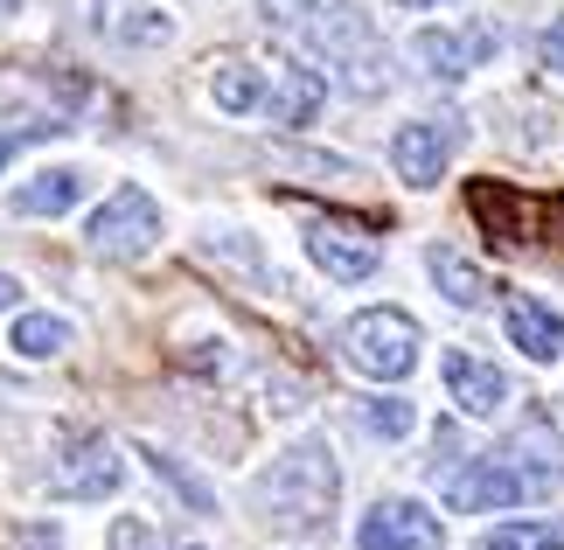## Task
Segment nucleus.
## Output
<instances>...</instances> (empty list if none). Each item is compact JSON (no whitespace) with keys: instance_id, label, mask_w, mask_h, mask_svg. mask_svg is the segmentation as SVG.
<instances>
[{"instance_id":"obj_1","label":"nucleus","mask_w":564,"mask_h":550,"mask_svg":"<svg viewBox=\"0 0 564 550\" xmlns=\"http://www.w3.org/2000/svg\"><path fill=\"white\" fill-rule=\"evenodd\" d=\"M335 495H341V474H335L328 439L286 446L265 467V481H258V502H265L272 522H286V530H321V522L335 516Z\"/></svg>"},{"instance_id":"obj_2","label":"nucleus","mask_w":564,"mask_h":550,"mask_svg":"<svg viewBox=\"0 0 564 550\" xmlns=\"http://www.w3.org/2000/svg\"><path fill=\"white\" fill-rule=\"evenodd\" d=\"M341 356L377 384H404L411 369H419V321H411L404 306H362V314L341 327Z\"/></svg>"},{"instance_id":"obj_3","label":"nucleus","mask_w":564,"mask_h":550,"mask_svg":"<svg viewBox=\"0 0 564 550\" xmlns=\"http://www.w3.org/2000/svg\"><path fill=\"white\" fill-rule=\"evenodd\" d=\"M84 237H91V251L98 258H140V251H154V237H161V209H154V195L147 188H112L105 203L91 209V224H84Z\"/></svg>"},{"instance_id":"obj_4","label":"nucleus","mask_w":564,"mask_h":550,"mask_svg":"<svg viewBox=\"0 0 564 550\" xmlns=\"http://www.w3.org/2000/svg\"><path fill=\"white\" fill-rule=\"evenodd\" d=\"M551 474H523L516 460H467L460 474H446V509L460 516H481V509H509V502H530Z\"/></svg>"},{"instance_id":"obj_5","label":"nucleus","mask_w":564,"mask_h":550,"mask_svg":"<svg viewBox=\"0 0 564 550\" xmlns=\"http://www.w3.org/2000/svg\"><path fill=\"white\" fill-rule=\"evenodd\" d=\"M119 481H126L119 446H112L105 432H84V439H70V446H63L50 488H56L63 502H105V495H119Z\"/></svg>"},{"instance_id":"obj_6","label":"nucleus","mask_w":564,"mask_h":550,"mask_svg":"<svg viewBox=\"0 0 564 550\" xmlns=\"http://www.w3.org/2000/svg\"><path fill=\"white\" fill-rule=\"evenodd\" d=\"M440 543H446V522L432 516L425 502H404V495L377 502V509L356 522V550H440Z\"/></svg>"},{"instance_id":"obj_7","label":"nucleus","mask_w":564,"mask_h":550,"mask_svg":"<svg viewBox=\"0 0 564 550\" xmlns=\"http://www.w3.org/2000/svg\"><path fill=\"white\" fill-rule=\"evenodd\" d=\"M307 258H314L328 279L356 285V279L377 272V237H362V230H349V224H307Z\"/></svg>"},{"instance_id":"obj_8","label":"nucleus","mask_w":564,"mask_h":550,"mask_svg":"<svg viewBox=\"0 0 564 550\" xmlns=\"http://www.w3.org/2000/svg\"><path fill=\"white\" fill-rule=\"evenodd\" d=\"M446 161H453V133H446V126H432V119L398 126V140H390V168H398L411 188H440Z\"/></svg>"},{"instance_id":"obj_9","label":"nucleus","mask_w":564,"mask_h":550,"mask_svg":"<svg viewBox=\"0 0 564 550\" xmlns=\"http://www.w3.org/2000/svg\"><path fill=\"white\" fill-rule=\"evenodd\" d=\"M502 327H509V348H523L530 363L564 356V321H557V306H551V300H536V293H509Z\"/></svg>"},{"instance_id":"obj_10","label":"nucleus","mask_w":564,"mask_h":550,"mask_svg":"<svg viewBox=\"0 0 564 550\" xmlns=\"http://www.w3.org/2000/svg\"><path fill=\"white\" fill-rule=\"evenodd\" d=\"M446 369V390H453V405H460L467 418H495L509 405V377L495 363H481V356H467V348H453V356L440 363Z\"/></svg>"},{"instance_id":"obj_11","label":"nucleus","mask_w":564,"mask_h":550,"mask_svg":"<svg viewBox=\"0 0 564 550\" xmlns=\"http://www.w3.org/2000/svg\"><path fill=\"white\" fill-rule=\"evenodd\" d=\"M467 203H474V216L502 237V245H536V230H530V216L544 209L536 195H516L509 182H474L467 188Z\"/></svg>"},{"instance_id":"obj_12","label":"nucleus","mask_w":564,"mask_h":550,"mask_svg":"<svg viewBox=\"0 0 564 550\" xmlns=\"http://www.w3.org/2000/svg\"><path fill=\"white\" fill-rule=\"evenodd\" d=\"M488 42H495L488 29H474V35H453V29H419V35H411V50H419V63H425L432 77H467L474 63L488 56Z\"/></svg>"},{"instance_id":"obj_13","label":"nucleus","mask_w":564,"mask_h":550,"mask_svg":"<svg viewBox=\"0 0 564 550\" xmlns=\"http://www.w3.org/2000/svg\"><path fill=\"white\" fill-rule=\"evenodd\" d=\"M321 98H328V84H321V71H307V63H293V71H279L272 98H265V119L272 126H307L321 112Z\"/></svg>"},{"instance_id":"obj_14","label":"nucleus","mask_w":564,"mask_h":550,"mask_svg":"<svg viewBox=\"0 0 564 550\" xmlns=\"http://www.w3.org/2000/svg\"><path fill=\"white\" fill-rule=\"evenodd\" d=\"M84 203V174L77 168H42L35 182L14 188V216H63Z\"/></svg>"},{"instance_id":"obj_15","label":"nucleus","mask_w":564,"mask_h":550,"mask_svg":"<svg viewBox=\"0 0 564 550\" xmlns=\"http://www.w3.org/2000/svg\"><path fill=\"white\" fill-rule=\"evenodd\" d=\"M425 272L440 279V293H446L453 306H481V300H488V279H481V266H467V258H460V251H446V245H432Z\"/></svg>"},{"instance_id":"obj_16","label":"nucleus","mask_w":564,"mask_h":550,"mask_svg":"<svg viewBox=\"0 0 564 550\" xmlns=\"http://www.w3.org/2000/svg\"><path fill=\"white\" fill-rule=\"evenodd\" d=\"M14 356H29V363H50L70 348V321H56V314H21L14 321V335H8Z\"/></svg>"},{"instance_id":"obj_17","label":"nucleus","mask_w":564,"mask_h":550,"mask_svg":"<svg viewBox=\"0 0 564 550\" xmlns=\"http://www.w3.org/2000/svg\"><path fill=\"white\" fill-rule=\"evenodd\" d=\"M209 91H216V105L224 112H265V71H251V63H224V71L209 77Z\"/></svg>"},{"instance_id":"obj_18","label":"nucleus","mask_w":564,"mask_h":550,"mask_svg":"<svg viewBox=\"0 0 564 550\" xmlns=\"http://www.w3.org/2000/svg\"><path fill=\"white\" fill-rule=\"evenodd\" d=\"M481 550H564V522H495Z\"/></svg>"},{"instance_id":"obj_19","label":"nucleus","mask_w":564,"mask_h":550,"mask_svg":"<svg viewBox=\"0 0 564 550\" xmlns=\"http://www.w3.org/2000/svg\"><path fill=\"white\" fill-rule=\"evenodd\" d=\"M362 425H370L377 439H404L419 418H411V405L404 398H377V405H362Z\"/></svg>"},{"instance_id":"obj_20","label":"nucleus","mask_w":564,"mask_h":550,"mask_svg":"<svg viewBox=\"0 0 564 550\" xmlns=\"http://www.w3.org/2000/svg\"><path fill=\"white\" fill-rule=\"evenodd\" d=\"M314 8H321V0H258V14H265L272 29H307Z\"/></svg>"},{"instance_id":"obj_21","label":"nucleus","mask_w":564,"mask_h":550,"mask_svg":"<svg viewBox=\"0 0 564 550\" xmlns=\"http://www.w3.org/2000/svg\"><path fill=\"white\" fill-rule=\"evenodd\" d=\"M147 467H154L161 481H175V488H182V495L195 502V509H209V488H203V481H195V474H182V467H175V460H167V453H147Z\"/></svg>"},{"instance_id":"obj_22","label":"nucleus","mask_w":564,"mask_h":550,"mask_svg":"<svg viewBox=\"0 0 564 550\" xmlns=\"http://www.w3.org/2000/svg\"><path fill=\"white\" fill-rule=\"evenodd\" d=\"M112 550H161V543L140 516H126V522H112Z\"/></svg>"},{"instance_id":"obj_23","label":"nucleus","mask_w":564,"mask_h":550,"mask_svg":"<svg viewBox=\"0 0 564 550\" xmlns=\"http://www.w3.org/2000/svg\"><path fill=\"white\" fill-rule=\"evenodd\" d=\"M536 56H544V71H564V14L544 29V42H536Z\"/></svg>"},{"instance_id":"obj_24","label":"nucleus","mask_w":564,"mask_h":550,"mask_svg":"<svg viewBox=\"0 0 564 550\" xmlns=\"http://www.w3.org/2000/svg\"><path fill=\"white\" fill-rule=\"evenodd\" d=\"M8 306H21V279L0 272V314H8Z\"/></svg>"},{"instance_id":"obj_25","label":"nucleus","mask_w":564,"mask_h":550,"mask_svg":"<svg viewBox=\"0 0 564 550\" xmlns=\"http://www.w3.org/2000/svg\"><path fill=\"white\" fill-rule=\"evenodd\" d=\"M8 153H14V140H8V133H0V168H8Z\"/></svg>"},{"instance_id":"obj_26","label":"nucleus","mask_w":564,"mask_h":550,"mask_svg":"<svg viewBox=\"0 0 564 550\" xmlns=\"http://www.w3.org/2000/svg\"><path fill=\"white\" fill-rule=\"evenodd\" d=\"M398 8H440V0H398Z\"/></svg>"},{"instance_id":"obj_27","label":"nucleus","mask_w":564,"mask_h":550,"mask_svg":"<svg viewBox=\"0 0 564 550\" xmlns=\"http://www.w3.org/2000/svg\"><path fill=\"white\" fill-rule=\"evenodd\" d=\"M182 550H195V543H182Z\"/></svg>"}]
</instances>
